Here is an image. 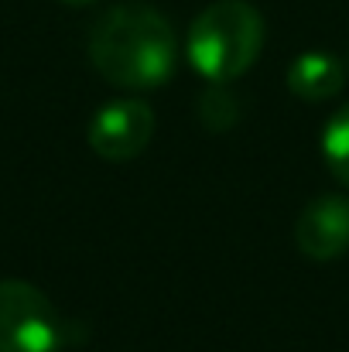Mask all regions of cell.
<instances>
[{
    "mask_svg": "<svg viewBox=\"0 0 349 352\" xmlns=\"http://www.w3.org/2000/svg\"><path fill=\"white\" fill-rule=\"evenodd\" d=\"M93 69L120 89H158L178 69V34L147 3H116L89 31Z\"/></svg>",
    "mask_w": 349,
    "mask_h": 352,
    "instance_id": "cell-1",
    "label": "cell"
},
{
    "mask_svg": "<svg viewBox=\"0 0 349 352\" xmlns=\"http://www.w3.org/2000/svg\"><path fill=\"white\" fill-rule=\"evenodd\" d=\"M264 48V17L246 0H216L189 28L185 55L213 86L240 79Z\"/></svg>",
    "mask_w": 349,
    "mask_h": 352,
    "instance_id": "cell-2",
    "label": "cell"
},
{
    "mask_svg": "<svg viewBox=\"0 0 349 352\" xmlns=\"http://www.w3.org/2000/svg\"><path fill=\"white\" fill-rule=\"evenodd\" d=\"M62 315L28 280H0V352H55Z\"/></svg>",
    "mask_w": 349,
    "mask_h": 352,
    "instance_id": "cell-3",
    "label": "cell"
},
{
    "mask_svg": "<svg viewBox=\"0 0 349 352\" xmlns=\"http://www.w3.org/2000/svg\"><path fill=\"white\" fill-rule=\"evenodd\" d=\"M154 137V110L144 100H110L89 120V147L103 161H134Z\"/></svg>",
    "mask_w": 349,
    "mask_h": 352,
    "instance_id": "cell-4",
    "label": "cell"
},
{
    "mask_svg": "<svg viewBox=\"0 0 349 352\" xmlns=\"http://www.w3.org/2000/svg\"><path fill=\"white\" fill-rule=\"evenodd\" d=\"M295 246L308 260H339L349 253V199L319 195L295 219Z\"/></svg>",
    "mask_w": 349,
    "mask_h": 352,
    "instance_id": "cell-5",
    "label": "cell"
},
{
    "mask_svg": "<svg viewBox=\"0 0 349 352\" xmlns=\"http://www.w3.org/2000/svg\"><path fill=\"white\" fill-rule=\"evenodd\" d=\"M346 86V65L329 52H305L288 69V89L302 103H329Z\"/></svg>",
    "mask_w": 349,
    "mask_h": 352,
    "instance_id": "cell-6",
    "label": "cell"
},
{
    "mask_svg": "<svg viewBox=\"0 0 349 352\" xmlns=\"http://www.w3.org/2000/svg\"><path fill=\"white\" fill-rule=\"evenodd\" d=\"M322 157L332 178L349 188V103L339 107L322 130Z\"/></svg>",
    "mask_w": 349,
    "mask_h": 352,
    "instance_id": "cell-7",
    "label": "cell"
},
{
    "mask_svg": "<svg viewBox=\"0 0 349 352\" xmlns=\"http://www.w3.org/2000/svg\"><path fill=\"white\" fill-rule=\"evenodd\" d=\"M199 120H202L206 130L226 133L233 123L240 120V100L233 96L226 86H213V89L202 93V100H199Z\"/></svg>",
    "mask_w": 349,
    "mask_h": 352,
    "instance_id": "cell-8",
    "label": "cell"
},
{
    "mask_svg": "<svg viewBox=\"0 0 349 352\" xmlns=\"http://www.w3.org/2000/svg\"><path fill=\"white\" fill-rule=\"evenodd\" d=\"M65 3H93V0H65Z\"/></svg>",
    "mask_w": 349,
    "mask_h": 352,
    "instance_id": "cell-9",
    "label": "cell"
}]
</instances>
